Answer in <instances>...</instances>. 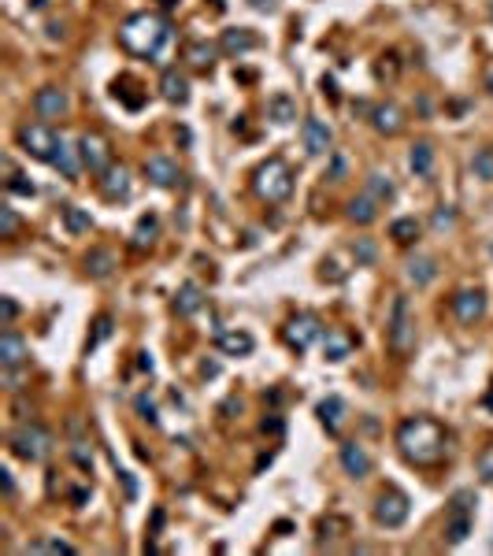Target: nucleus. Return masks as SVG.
<instances>
[{"label": "nucleus", "mask_w": 493, "mask_h": 556, "mask_svg": "<svg viewBox=\"0 0 493 556\" xmlns=\"http://www.w3.org/2000/svg\"><path fill=\"white\" fill-rule=\"evenodd\" d=\"M48 37L56 41V37H63V22H48Z\"/></svg>", "instance_id": "nucleus-52"}, {"label": "nucleus", "mask_w": 493, "mask_h": 556, "mask_svg": "<svg viewBox=\"0 0 493 556\" xmlns=\"http://www.w3.org/2000/svg\"><path fill=\"white\" fill-rule=\"evenodd\" d=\"M201 304H204V293H201V286L197 282H186L178 293H175V312L178 316H193V312H201Z\"/></svg>", "instance_id": "nucleus-23"}, {"label": "nucleus", "mask_w": 493, "mask_h": 556, "mask_svg": "<svg viewBox=\"0 0 493 556\" xmlns=\"http://www.w3.org/2000/svg\"><path fill=\"white\" fill-rule=\"evenodd\" d=\"M486 405H489V408H493V390H489V397H486Z\"/></svg>", "instance_id": "nucleus-56"}, {"label": "nucleus", "mask_w": 493, "mask_h": 556, "mask_svg": "<svg viewBox=\"0 0 493 556\" xmlns=\"http://www.w3.org/2000/svg\"><path fill=\"white\" fill-rule=\"evenodd\" d=\"M215 345H219V353H227V356H249L252 348H256L249 330H219L215 334Z\"/></svg>", "instance_id": "nucleus-15"}, {"label": "nucleus", "mask_w": 493, "mask_h": 556, "mask_svg": "<svg viewBox=\"0 0 493 556\" xmlns=\"http://www.w3.org/2000/svg\"><path fill=\"white\" fill-rule=\"evenodd\" d=\"M167 41H171V27L156 11H137V15H130L119 27V45L141 60H160Z\"/></svg>", "instance_id": "nucleus-2"}, {"label": "nucleus", "mask_w": 493, "mask_h": 556, "mask_svg": "<svg viewBox=\"0 0 493 556\" xmlns=\"http://www.w3.org/2000/svg\"><path fill=\"white\" fill-rule=\"evenodd\" d=\"M316 412H319V423L334 434L337 426H342V419H345V400L337 397V393H330L327 400H319V408H316Z\"/></svg>", "instance_id": "nucleus-21"}, {"label": "nucleus", "mask_w": 493, "mask_h": 556, "mask_svg": "<svg viewBox=\"0 0 493 556\" xmlns=\"http://www.w3.org/2000/svg\"><path fill=\"white\" fill-rule=\"evenodd\" d=\"M8 445H11V452H15L19 460H26V463H41L48 452H52V434L45 430L41 423H22L19 430H11Z\"/></svg>", "instance_id": "nucleus-4"}, {"label": "nucleus", "mask_w": 493, "mask_h": 556, "mask_svg": "<svg viewBox=\"0 0 493 556\" xmlns=\"http://www.w3.org/2000/svg\"><path fill=\"white\" fill-rule=\"evenodd\" d=\"M471 167H475L478 178H493V149H478L475 160H471Z\"/></svg>", "instance_id": "nucleus-36"}, {"label": "nucleus", "mask_w": 493, "mask_h": 556, "mask_svg": "<svg viewBox=\"0 0 493 556\" xmlns=\"http://www.w3.org/2000/svg\"><path fill=\"white\" fill-rule=\"evenodd\" d=\"M67 108H71V100L60 86H45V89L34 93V111L41 115V119H60V115H67Z\"/></svg>", "instance_id": "nucleus-11"}, {"label": "nucleus", "mask_w": 493, "mask_h": 556, "mask_svg": "<svg viewBox=\"0 0 493 556\" xmlns=\"http://www.w3.org/2000/svg\"><path fill=\"white\" fill-rule=\"evenodd\" d=\"M408 278L415 282V286H431V282L438 278V264L431 260V256H412L408 260Z\"/></svg>", "instance_id": "nucleus-25"}, {"label": "nucleus", "mask_w": 493, "mask_h": 556, "mask_svg": "<svg viewBox=\"0 0 493 556\" xmlns=\"http://www.w3.org/2000/svg\"><path fill=\"white\" fill-rule=\"evenodd\" d=\"M8 189H11V193H19V197H34V193H37V189H34V182H26V178H22L19 171L8 178Z\"/></svg>", "instance_id": "nucleus-39"}, {"label": "nucleus", "mask_w": 493, "mask_h": 556, "mask_svg": "<svg viewBox=\"0 0 493 556\" xmlns=\"http://www.w3.org/2000/svg\"><path fill=\"white\" fill-rule=\"evenodd\" d=\"M186 60H189V67L208 71V67L215 63V45H208V41H193V45L186 48Z\"/></svg>", "instance_id": "nucleus-30"}, {"label": "nucleus", "mask_w": 493, "mask_h": 556, "mask_svg": "<svg viewBox=\"0 0 493 556\" xmlns=\"http://www.w3.org/2000/svg\"><path fill=\"white\" fill-rule=\"evenodd\" d=\"M249 4H252L256 11H275V8H278V0H249Z\"/></svg>", "instance_id": "nucleus-51"}, {"label": "nucleus", "mask_w": 493, "mask_h": 556, "mask_svg": "<svg viewBox=\"0 0 493 556\" xmlns=\"http://www.w3.org/2000/svg\"><path fill=\"white\" fill-rule=\"evenodd\" d=\"M353 252H356V264H371V260H374V245H371L367 238H360V241L353 245Z\"/></svg>", "instance_id": "nucleus-40"}, {"label": "nucleus", "mask_w": 493, "mask_h": 556, "mask_svg": "<svg viewBox=\"0 0 493 556\" xmlns=\"http://www.w3.org/2000/svg\"><path fill=\"white\" fill-rule=\"evenodd\" d=\"M108 334H112V319H108V316H100V319H97V330H93V338H89V348H97L104 338H108Z\"/></svg>", "instance_id": "nucleus-41"}, {"label": "nucleus", "mask_w": 493, "mask_h": 556, "mask_svg": "<svg viewBox=\"0 0 493 556\" xmlns=\"http://www.w3.org/2000/svg\"><path fill=\"white\" fill-rule=\"evenodd\" d=\"M489 89H493V79H489Z\"/></svg>", "instance_id": "nucleus-57"}, {"label": "nucleus", "mask_w": 493, "mask_h": 556, "mask_svg": "<svg viewBox=\"0 0 493 556\" xmlns=\"http://www.w3.org/2000/svg\"><path fill=\"white\" fill-rule=\"evenodd\" d=\"M397 445L412 463H438L449 449V434L441 430V423L415 416V419H405L397 426Z\"/></svg>", "instance_id": "nucleus-1"}, {"label": "nucleus", "mask_w": 493, "mask_h": 556, "mask_svg": "<svg viewBox=\"0 0 493 556\" xmlns=\"http://www.w3.org/2000/svg\"><path fill=\"white\" fill-rule=\"evenodd\" d=\"M371 123L379 134H400V126H405V115H400L397 104H374L371 108Z\"/></svg>", "instance_id": "nucleus-17"}, {"label": "nucleus", "mask_w": 493, "mask_h": 556, "mask_svg": "<svg viewBox=\"0 0 493 556\" xmlns=\"http://www.w3.org/2000/svg\"><path fill=\"white\" fill-rule=\"evenodd\" d=\"M15 137H19V149L26 152V156H34V160H52L56 141H60L45 123H22Z\"/></svg>", "instance_id": "nucleus-7"}, {"label": "nucleus", "mask_w": 493, "mask_h": 556, "mask_svg": "<svg viewBox=\"0 0 493 556\" xmlns=\"http://www.w3.org/2000/svg\"><path fill=\"white\" fill-rule=\"evenodd\" d=\"M137 412H141V419H149L152 426H156V423H160V416H156V405H152V400H149L145 393H141V397H137Z\"/></svg>", "instance_id": "nucleus-42"}, {"label": "nucleus", "mask_w": 493, "mask_h": 556, "mask_svg": "<svg viewBox=\"0 0 493 556\" xmlns=\"http://www.w3.org/2000/svg\"><path fill=\"white\" fill-rule=\"evenodd\" d=\"M41 549H48V552H74V545H67V541H56V538H52V541H45Z\"/></svg>", "instance_id": "nucleus-48"}, {"label": "nucleus", "mask_w": 493, "mask_h": 556, "mask_svg": "<svg viewBox=\"0 0 493 556\" xmlns=\"http://www.w3.org/2000/svg\"><path fill=\"white\" fill-rule=\"evenodd\" d=\"M223 48L227 53H249V48H256V34L252 30H227L223 34Z\"/></svg>", "instance_id": "nucleus-34"}, {"label": "nucleus", "mask_w": 493, "mask_h": 556, "mask_svg": "<svg viewBox=\"0 0 493 556\" xmlns=\"http://www.w3.org/2000/svg\"><path fill=\"white\" fill-rule=\"evenodd\" d=\"M408 167H412V171L419 175V178H426V175L434 171V149L426 145V141L412 145V152H408Z\"/></svg>", "instance_id": "nucleus-26"}, {"label": "nucleus", "mask_w": 493, "mask_h": 556, "mask_svg": "<svg viewBox=\"0 0 493 556\" xmlns=\"http://www.w3.org/2000/svg\"><path fill=\"white\" fill-rule=\"evenodd\" d=\"M345 530V520H337V515H330V520H323L319 523V541H330V538H337Z\"/></svg>", "instance_id": "nucleus-38"}, {"label": "nucleus", "mask_w": 493, "mask_h": 556, "mask_svg": "<svg viewBox=\"0 0 493 556\" xmlns=\"http://www.w3.org/2000/svg\"><path fill=\"white\" fill-rule=\"evenodd\" d=\"M304 149L311 156H327L330 152V126L323 119H304Z\"/></svg>", "instance_id": "nucleus-16"}, {"label": "nucleus", "mask_w": 493, "mask_h": 556, "mask_svg": "<svg viewBox=\"0 0 493 556\" xmlns=\"http://www.w3.org/2000/svg\"><path fill=\"white\" fill-rule=\"evenodd\" d=\"M78 156H82V163L89 167V171H97V175H104L112 167V149H108V141H104L100 134H82L78 137Z\"/></svg>", "instance_id": "nucleus-9"}, {"label": "nucleus", "mask_w": 493, "mask_h": 556, "mask_svg": "<svg viewBox=\"0 0 493 556\" xmlns=\"http://www.w3.org/2000/svg\"><path fill=\"white\" fill-rule=\"evenodd\" d=\"M112 267H115V252L112 249H93V252L86 256V271L93 278H108Z\"/></svg>", "instance_id": "nucleus-28"}, {"label": "nucleus", "mask_w": 493, "mask_h": 556, "mask_svg": "<svg viewBox=\"0 0 493 556\" xmlns=\"http://www.w3.org/2000/svg\"><path fill=\"white\" fill-rule=\"evenodd\" d=\"M145 178L152 186H160V189H171V186H178L182 171H178V163L167 160V156H149L145 160Z\"/></svg>", "instance_id": "nucleus-13"}, {"label": "nucleus", "mask_w": 493, "mask_h": 556, "mask_svg": "<svg viewBox=\"0 0 493 556\" xmlns=\"http://www.w3.org/2000/svg\"><path fill=\"white\" fill-rule=\"evenodd\" d=\"M452 316L460 323H475L486 316V293L482 290H460L452 293Z\"/></svg>", "instance_id": "nucleus-12"}, {"label": "nucleus", "mask_w": 493, "mask_h": 556, "mask_svg": "<svg viewBox=\"0 0 493 556\" xmlns=\"http://www.w3.org/2000/svg\"><path fill=\"white\" fill-rule=\"evenodd\" d=\"M389 238H393L397 245H412L415 238H419V223H415L412 215L393 219V223H389Z\"/></svg>", "instance_id": "nucleus-33"}, {"label": "nucleus", "mask_w": 493, "mask_h": 556, "mask_svg": "<svg viewBox=\"0 0 493 556\" xmlns=\"http://www.w3.org/2000/svg\"><path fill=\"white\" fill-rule=\"evenodd\" d=\"M389 348L397 356H408L412 345H415V323H412V304L408 297H397L393 301V312H389Z\"/></svg>", "instance_id": "nucleus-6"}, {"label": "nucleus", "mask_w": 493, "mask_h": 556, "mask_svg": "<svg viewBox=\"0 0 493 556\" xmlns=\"http://www.w3.org/2000/svg\"><path fill=\"white\" fill-rule=\"evenodd\" d=\"M78 160H82V156H74V149L60 137V141H56V152H52V160H48V163H52V167H60V175H63V178H74V175H78Z\"/></svg>", "instance_id": "nucleus-24"}, {"label": "nucleus", "mask_w": 493, "mask_h": 556, "mask_svg": "<svg viewBox=\"0 0 493 556\" xmlns=\"http://www.w3.org/2000/svg\"><path fill=\"white\" fill-rule=\"evenodd\" d=\"M15 316H19V304L11 301V297H4V323H11Z\"/></svg>", "instance_id": "nucleus-49"}, {"label": "nucleus", "mask_w": 493, "mask_h": 556, "mask_svg": "<svg viewBox=\"0 0 493 556\" xmlns=\"http://www.w3.org/2000/svg\"><path fill=\"white\" fill-rule=\"evenodd\" d=\"M323 93H327V97H330V100H334V97H337V89H334V82H330V79H323Z\"/></svg>", "instance_id": "nucleus-53"}, {"label": "nucleus", "mask_w": 493, "mask_h": 556, "mask_svg": "<svg viewBox=\"0 0 493 556\" xmlns=\"http://www.w3.org/2000/svg\"><path fill=\"white\" fill-rule=\"evenodd\" d=\"M267 119H275L278 126L293 123V119H297V100H293L290 93H275V97L267 100Z\"/></svg>", "instance_id": "nucleus-22"}, {"label": "nucleus", "mask_w": 493, "mask_h": 556, "mask_svg": "<svg viewBox=\"0 0 493 556\" xmlns=\"http://www.w3.org/2000/svg\"><path fill=\"white\" fill-rule=\"evenodd\" d=\"M393 193H397V186L389 182V175H382V171H371L367 175V197H374V201H393Z\"/></svg>", "instance_id": "nucleus-31"}, {"label": "nucleus", "mask_w": 493, "mask_h": 556, "mask_svg": "<svg viewBox=\"0 0 493 556\" xmlns=\"http://www.w3.org/2000/svg\"><path fill=\"white\" fill-rule=\"evenodd\" d=\"M337 456H342L345 475H353V478H367L371 475V456H367V449H363L360 442H345Z\"/></svg>", "instance_id": "nucleus-14"}, {"label": "nucleus", "mask_w": 493, "mask_h": 556, "mask_svg": "<svg viewBox=\"0 0 493 556\" xmlns=\"http://www.w3.org/2000/svg\"><path fill=\"white\" fill-rule=\"evenodd\" d=\"M160 93H163V100H171V104H186V100H189V82L182 79L178 71H163Z\"/></svg>", "instance_id": "nucleus-20"}, {"label": "nucleus", "mask_w": 493, "mask_h": 556, "mask_svg": "<svg viewBox=\"0 0 493 556\" xmlns=\"http://www.w3.org/2000/svg\"><path fill=\"white\" fill-rule=\"evenodd\" d=\"M252 189H256L267 204L290 201V193H293V171H290V163H285L282 156H271L267 163H259L256 175H252Z\"/></svg>", "instance_id": "nucleus-3"}, {"label": "nucleus", "mask_w": 493, "mask_h": 556, "mask_svg": "<svg viewBox=\"0 0 493 556\" xmlns=\"http://www.w3.org/2000/svg\"><path fill=\"white\" fill-rule=\"evenodd\" d=\"M156 215H141L137 219V230H134V245L137 249H145V245H152V238H156Z\"/></svg>", "instance_id": "nucleus-35"}, {"label": "nucleus", "mask_w": 493, "mask_h": 556, "mask_svg": "<svg viewBox=\"0 0 493 556\" xmlns=\"http://www.w3.org/2000/svg\"><path fill=\"white\" fill-rule=\"evenodd\" d=\"M119 478H123V486H126V497L134 501V497H137V482H134V475H130V471H119Z\"/></svg>", "instance_id": "nucleus-47"}, {"label": "nucleus", "mask_w": 493, "mask_h": 556, "mask_svg": "<svg viewBox=\"0 0 493 556\" xmlns=\"http://www.w3.org/2000/svg\"><path fill=\"white\" fill-rule=\"evenodd\" d=\"M160 527H163V512L156 508V512H152V530H160Z\"/></svg>", "instance_id": "nucleus-54"}, {"label": "nucleus", "mask_w": 493, "mask_h": 556, "mask_svg": "<svg viewBox=\"0 0 493 556\" xmlns=\"http://www.w3.org/2000/svg\"><path fill=\"white\" fill-rule=\"evenodd\" d=\"M349 348H353V341H349L345 334H323V356H327L330 364L345 360V356H349Z\"/></svg>", "instance_id": "nucleus-32"}, {"label": "nucleus", "mask_w": 493, "mask_h": 556, "mask_svg": "<svg viewBox=\"0 0 493 556\" xmlns=\"http://www.w3.org/2000/svg\"><path fill=\"white\" fill-rule=\"evenodd\" d=\"M374 197H367V193H363V197H353L349 201V219H353V223H360V226H367V223H374V215H379V208H374Z\"/></svg>", "instance_id": "nucleus-27"}, {"label": "nucleus", "mask_w": 493, "mask_h": 556, "mask_svg": "<svg viewBox=\"0 0 493 556\" xmlns=\"http://www.w3.org/2000/svg\"><path fill=\"white\" fill-rule=\"evenodd\" d=\"M100 193H104V197H112V201L130 197V175H126V167H108V171L100 175Z\"/></svg>", "instance_id": "nucleus-19"}, {"label": "nucleus", "mask_w": 493, "mask_h": 556, "mask_svg": "<svg viewBox=\"0 0 493 556\" xmlns=\"http://www.w3.org/2000/svg\"><path fill=\"white\" fill-rule=\"evenodd\" d=\"M316 338H323V327H319L316 316H293L285 323V341H290V348H297V353H304Z\"/></svg>", "instance_id": "nucleus-10"}, {"label": "nucleus", "mask_w": 493, "mask_h": 556, "mask_svg": "<svg viewBox=\"0 0 493 556\" xmlns=\"http://www.w3.org/2000/svg\"><path fill=\"white\" fill-rule=\"evenodd\" d=\"M175 4H178V0H163V8H175Z\"/></svg>", "instance_id": "nucleus-55"}, {"label": "nucleus", "mask_w": 493, "mask_h": 556, "mask_svg": "<svg viewBox=\"0 0 493 556\" xmlns=\"http://www.w3.org/2000/svg\"><path fill=\"white\" fill-rule=\"evenodd\" d=\"M478 475H482L486 482H493V445L482 452V456H478Z\"/></svg>", "instance_id": "nucleus-43"}, {"label": "nucleus", "mask_w": 493, "mask_h": 556, "mask_svg": "<svg viewBox=\"0 0 493 556\" xmlns=\"http://www.w3.org/2000/svg\"><path fill=\"white\" fill-rule=\"evenodd\" d=\"M471 520H475V494L471 489H460V494H452L449 515H445V541L449 545H460L471 534Z\"/></svg>", "instance_id": "nucleus-5"}, {"label": "nucleus", "mask_w": 493, "mask_h": 556, "mask_svg": "<svg viewBox=\"0 0 493 556\" xmlns=\"http://www.w3.org/2000/svg\"><path fill=\"white\" fill-rule=\"evenodd\" d=\"M452 219H457V212H452V208H438V212H434V230L452 226Z\"/></svg>", "instance_id": "nucleus-44"}, {"label": "nucleus", "mask_w": 493, "mask_h": 556, "mask_svg": "<svg viewBox=\"0 0 493 556\" xmlns=\"http://www.w3.org/2000/svg\"><path fill=\"white\" fill-rule=\"evenodd\" d=\"M26 360V345L15 330H4L0 334V367H22Z\"/></svg>", "instance_id": "nucleus-18"}, {"label": "nucleus", "mask_w": 493, "mask_h": 556, "mask_svg": "<svg viewBox=\"0 0 493 556\" xmlns=\"http://www.w3.org/2000/svg\"><path fill=\"white\" fill-rule=\"evenodd\" d=\"M63 226H67V234H89L93 215L86 208H78V204H67V208H63Z\"/></svg>", "instance_id": "nucleus-29"}, {"label": "nucleus", "mask_w": 493, "mask_h": 556, "mask_svg": "<svg viewBox=\"0 0 493 556\" xmlns=\"http://www.w3.org/2000/svg\"><path fill=\"white\" fill-rule=\"evenodd\" d=\"M19 382H22L19 367H4V386H8V390H19Z\"/></svg>", "instance_id": "nucleus-46"}, {"label": "nucleus", "mask_w": 493, "mask_h": 556, "mask_svg": "<svg viewBox=\"0 0 493 556\" xmlns=\"http://www.w3.org/2000/svg\"><path fill=\"white\" fill-rule=\"evenodd\" d=\"M0 482H4V497H11V494H15V482H11V471H8V468L0 471Z\"/></svg>", "instance_id": "nucleus-50"}, {"label": "nucleus", "mask_w": 493, "mask_h": 556, "mask_svg": "<svg viewBox=\"0 0 493 556\" xmlns=\"http://www.w3.org/2000/svg\"><path fill=\"white\" fill-rule=\"evenodd\" d=\"M342 178H345V156H337V152H334V156H330V182H342Z\"/></svg>", "instance_id": "nucleus-45"}, {"label": "nucleus", "mask_w": 493, "mask_h": 556, "mask_svg": "<svg viewBox=\"0 0 493 556\" xmlns=\"http://www.w3.org/2000/svg\"><path fill=\"white\" fill-rule=\"evenodd\" d=\"M15 230H19L15 208H0V238H15Z\"/></svg>", "instance_id": "nucleus-37"}, {"label": "nucleus", "mask_w": 493, "mask_h": 556, "mask_svg": "<svg viewBox=\"0 0 493 556\" xmlns=\"http://www.w3.org/2000/svg\"><path fill=\"white\" fill-rule=\"evenodd\" d=\"M408 508L412 504L400 489H382L379 501H374V520H379V527H386V530H397L408 520Z\"/></svg>", "instance_id": "nucleus-8"}]
</instances>
